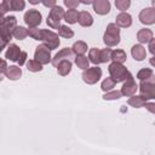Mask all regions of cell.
Returning a JSON list of instances; mask_svg holds the SVG:
<instances>
[{"label":"cell","instance_id":"34","mask_svg":"<svg viewBox=\"0 0 155 155\" xmlns=\"http://www.w3.org/2000/svg\"><path fill=\"white\" fill-rule=\"evenodd\" d=\"M111 52L113 50L109 47H105L103 50H101V61L102 63H108L109 61H111Z\"/></svg>","mask_w":155,"mask_h":155},{"label":"cell","instance_id":"46","mask_svg":"<svg viewBox=\"0 0 155 155\" xmlns=\"http://www.w3.org/2000/svg\"><path fill=\"white\" fill-rule=\"evenodd\" d=\"M151 6H153V8H155V0L151 1Z\"/></svg>","mask_w":155,"mask_h":155},{"label":"cell","instance_id":"37","mask_svg":"<svg viewBox=\"0 0 155 155\" xmlns=\"http://www.w3.org/2000/svg\"><path fill=\"white\" fill-rule=\"evenodd\" d=\"M63 4H64V6L68 7V10H76V7L80 5V1H78V0H64Z\"/></svg>","mask_w":155,"mask_h":155},{"label":"cell","instance_id":"26","mask_svg":"<svg viewBox=\"0 0 155 155\" xmlns=\"http://www.w3.org/2000/svg\"><path fill=\"white\" fill-rule=\"evenodd\" d=\"M79 11L78 10H68L65 11V16H64V21L68 24H75L79 21Z\"/></svg>","mask_w":155,"mask_h":155},{"label":"cell","instance_id":"9","mask_svg":"<svg viewBox=\"0 0 155 155\" xmlns=\"http://www.w3.org/2000/svg\"><path fill=\"white\" fill-rule=\"evenodd\" d=\"M138 19L144 25H151L155 24V8L153 7H145L140 10L138 15Z\"/></svg>","mask_w":155,"mask_h":155},{"label":"cell","instance_id":"18","mask_svg":"<svg viewBox=\"0 0 155 155\" xmlns=\"http://www.w3.org/2000/svg\"><path fill=\"white\" fill-rule=\"evenodd\" d=\"M56 68H57V73H58L61 76H67V75H69L70 71H71L73 63H71L69 59H64V61L59 62Z\"/></svg>","mask_w":155,"mask_h":155},{"label":"cell","instance_id":"13","mask_svg":"<svg viewBox=\"0 0 155 155\" xmlns=\"http://www.w3.org/2000/svg\"><path fill=\"white\" fill-rule=\"evenodd\" d=\"M21 53H22V51L16 44H10L5 52V59L11 61V62H18Z\"/></svg>","mask_w":155,"mask_h":155},{"label":"cell","instance_id":"23","mask_svg":"<svg viewBox=\"0 0 155 155\" xmlns=\"http://www.w3.org/2000/svg\"><path fill=\"white\" fill-rule=\"evenodd\" d=\"M127 103H128V105H131V107H133V108H136V109H139V108L145 107L147 99H145L144 97H142L140 94H139V96H136V94H134V96H132V97L128 98Z\"/></svg>","mask_w":155,"mask_h":155},{"label":"cell","instance_id":"20","mask_svg":"<svg viewBox=\"0 0 155 155\" xmlns=\"http://www.w3.org/2000/svg\"><path fill=\"white\" fill-rule=\"evenodd\" d=\"M5 76L8 80L16 81V80L21 79V76H22V69L19 68V65H10L8 69H7V71L5 73Z\"/></svg>","mask_w":155,"mask_h":155},{"label":"cell","instance_id":"42","mask_svg":"<svg viewBox=\"0 0 155 155\" xmlns=\"http://www.w3.org/2000/svg\"><path fill=\"white\" fill-rule=\"evenodd\" d=\"M8 67H7V63H6V59H2L1 61V74L5 75V73L7 71Z\"/></svg>","mask_w":155,"mask_h":155},{"label":"cell","instance_id":"22","mask_svg":"<svg viewBox=\"0 0 155 155\" xmlns=\"http://www.w3.org/2000/svg\"><path fill=\"white\" fill-rule=\"evenodd\" d=\"M71 50L75 56H85V53L87 52V44L82 40L75 41L71 46Z\"/></svg>","mask_w":155,"mask_h":155},{"label":"cell","instance_id":"35","mask_svg":"<svg viewBox=\"0 0 155 155\" xmlns=\"http://www.w3.org/2000/svg\"><path fill=\"white\" fill-rule=\"evenodd\" d=\"M115 6L121 12H126V10L131 6V1L130 0H115Z\"/></svg>","mask_w":155,"mask_h":155},{"label":"cell","instance_id":"43","mask_svg":"<svg viewBox=\"0 0 155 155\" xmlns=\"http://www.w3.org/2000/svg\"><path fill=\"white\" fill-rule=\"evenodd\" d=\"M42 5H44V6H46V7H50V10H51L52 7H54V6L57 5V2H56L54 0H52V1H44V2H42Z\"/></svg>","mask_w":155,"mask_h":155},{"label":"cell","instance_id":"41","mask_svg":"<svg viewBox=\"0 0 155 155\" xmlns=\"http://www.w3.org/2000/svg\"><path fill=\"white\" fill-rule=\"evenodd\" d=\"M148 48H149V52H150L153 56H155V38L151 39V41H150L149 45H148Z\"/></svg>","mask_w":155,"mask_h":155},{"label":"cell","instance_id":"32","mask_svg":"<svg viewBox=\"0 0 155 155\" xmlns=\"http://www.w3.org/2000/svg\"><path fill=\"white\" fill-rule=\"evenodd\" d=\"M122 97V93H121V91H119V90H114V91H109V92H107V93H104L103 94V99L104 101H116V99H120Z\"/></svg>","mask_w":155,"mask_h":155},{"label":"cell","instance_id":"36","mask_svg":"<svg viewBox=\"0 0 155 155\" xmlns=\"http://www.w3.org/2000/svg\"><path fill=\"white\" fill-rule=\"evenodd\" d=\"M42 29H38V28H29L28 29V34L31 39L34 40H38V41H41V38H42V33H41Z\"/></svg>","mask_w":155,"mask_h":155},{"label":"cell","instance_id":"25","mask_svg":"<svg viewBox=\"0 0 155 155\" xmlns=\"http://www.w3.org/2000/svg\"><path fill=\"white\" fill-rule=\"evenodd\" d=\"M88 61L98 67V64L102 63V61H101V50L96 48V47L90 48V51H88Z\"/></svg>","mask_w":155,"mask_h":155},{"label":"cell","instance_id":"27","mask_svg":"<svg viewBox=\"0 0 155 155\" xmlns=\"http://www.w3.org/2000/svg\"><path fill=\"white\" fill-rule=\"evenodd\" d=\"M74 62L78 65V68H80L82 70H86V69L90 68V61H88V58L86 56H76Z\"/></svg>","mask_w":155,"mask_h":155},{"label":"cell","instance_id":"3","mask_svg":"<svg viewBox=\"0 0 155 155\" xmlns=\"http://www.w3.org/2000/svg\"><path fill=\"white\" fill-rule=\"evenodd\" d=\"M120 28L115 23H109L103 35V42L107 47H114L120 44Z\"/></svg>","mask_w":155,"mask_h":155},{"label":"cell","instance_id":"38","mask_svg":"<svg viewBox=\"0 0 155 155\" xmlns=\"http://www.w3.org/2000/svg\"><path fill=\"white\" fill-rule=\"evenodd\" d=\"M0 10H1V13H2V15H5L7 11H11L10 1H7V0H2L1 4H0Z\"/></svg>","mask_w":155,"mask_h":155},{"label":"cell","instance_id":"10","mask_svg":"<svg viewBox=\"0 0 155 155\" xmlns=\"http://www.w3.org/2000/svg\"><path fill=\"white\" fill-rule=\"evenodd\" d=\"M139 93L142 97L148 99H155V82L145 81L139 84Z\"/></svg>","mask_w":155,"mask_h":155},{"label":"cell","instance_id":"11","mask_svg":"<svg viewBox=\"0 0 155 155\" xmlns=\"http://www.w3.org/2000/svg\"><path fill=\"white\" fill-rule=\"evenodd\" d=\"M139 90V85L134 81V79H130L124 82L121 87V93L125 97H132L136 94V92Z\"/></svg>","mask_w":155,"mask_h":155},{"label":"cell","instance_id":"6","mask_svg":"<svg viewBox=\"0 0 155 155\" xmlns=\"http://www.w3.org/2000/svg\"><path fill=\"white\" fill-rule=\"evenodd\" d=\"M102 74H103L102 69L99 67L94 65V67H91V68L84 70L82 74H81V78H82V81L85 84H87V85H94V84H97L101 80Z\"/></svg>","mask_w":155,"mask_h":155},{"label":"cell","instance_id":"39","mask_svg":"<svg viewBox=\"0 0 155 155\" xmlns=\"http://www.w3.org/2000/svg\"><path fill=\"white\" fill-rule=\"evenodd\" d=\"M27 58H28V54H27V52L25 51H22V53H21V56H19V58H18V65L19 67H22V65H24V64H27Z\"/></svg>","mask_w":155,"mask_h":155},{"label":"cell","instance_id":"8","mask_svg":"<svg viewBox=\"0 0 155 155\" xmlns=\"http://www.w3.org/2000/svg\"><path fill=\"white\" fill-rule=\"evenodd\" d=\"M23 19H24V23H25L29 28H36V27L41 23L42 16H41V13H40L38 10L31 8V10H28V11L24 13Z\"/></svg>","mask_w":155,"mask_h":155},{"label":"cell","instance_id":"5","mask_svg":"<svg viewBox=\"0 0 155 155\" xmlns=\"http://www.w3.org/2000/svg\"><path fill=\"white\" fill-rule=\"evenodd\" d=\"M41 33H42V38H41L42 45H45L50 51L58 48V46L61 44L58 33H54L50 29H42Z\"/></svg>","mask_w":155,"mask_h":155},{"label":"cell","instance_id":"30","mask_svg":"<svg viewBox=\"0 0 155 155\" xmlns=\"http://www.w3.org/2000/svg\"><path fill=\"white\" fill-rule=\"evenodd\" d=\"M58 35L62 36V38H64V39H71L74 36V30L70 27L62 24L61 28L58 29Z\"/></svg>","mask_w":155,"mask_h":155},{"label":"cell","instance_id":"16","mask_svg":"<svg viewBox=\"0 0 155 155\" xmlns=\"http://www.w3.org/2000/svg\"><path fill=\"white\" fill-rule=\"evenodd\" d=\"M131 54H132V57L134 58V61L142 62V61H144L145 57H147V50L144 48L143 45L136 44V45H133V46L131 47Z\"/></svg>","mask_w":155,"mask_h":155},{"label":"cell","instance_id":"19","mask_svg":"<svg viewBox=\"0 0 155 155\" xmlns=\"http://www.w3.org/2000/svg\"><path fill=\"white\" fill-rule=\"evenodd\" d=\"M78 23H79L81 27H85V28L91 27V25L93 24V17H92V15H91L88 11H80Z\"/></svg>","mask_w":155,"mask_h":155},{"label":"cell","instance_id":"33","mask_svg":"<svg viewBox=\"0 0 155 155\" xmlns=\"http://www.w3.org/2000/svg\"><path fill=\"white\" fill-rule=\"evenodd\" d=\"M10 7L11 11H22L25 7L24 0H10Z\"/></svg>","mask_w":155,"mask_h":155},{"label":"cell","instance_id":"17","mask_svg":"<svg viewBox=\"0 0 155 155\" xmlns=\"http://www.w3.org/2000/svg\"><path fill=\"white\" fill-rule=\"evenodd\" d=\"M151 39H154V33L151 29H148V28H143V29H139L138 33H137V40L138 42L142 45V44H149L151 41Z\"/></svg>","mask_w":155,"mask_h":155},{"label":"cell","instance_id":"24","mask_svg":"<svg viewBox=\"0 0 155 155\" xmlns=\"http://www.w3.org/2000/svg\"><path fill=\"white\" fill-rule=\"evenodd\" d=\"M154 78L153 70L150 68H143L137 73V79L140 82H145V81H151Z\"/></svg>","mask_w":155,"mask_h":155},{"label":"cell","instance_id":"7","mask_svg":"<svg viewBox=\"0 0 155 155\" xmlns=\"http://www.w3.org/2000/svg\"><path fill=\"white\" fill-rule=\"evenodd\" d=\"M34 59L38 61L39 63H41L42 65L48 64L52 62V57H51V51L45 46V45H39L35 48L34 52Z\"/></svg>","mask_w":155,"mask_h":155},{"label":"cell","instance_id":"4","mask_svg":"<svg viewBox=\"0 0 155 155\" xmlns=\"http://www.w3.org/2000/svg\"><path fill=\"white\" fill-rule=\"evenodd\" d=\"M64 16H65V11L63 10V7L59 6V5H56L54 7H52L50 10V13L47 16L46 23L52 29H59L61 25H62L61 21L64 19Z\"/></svg>","mask_w":155,"mask_h":155},{"label":"cell","instance_id":"12","mask_svg":"<svg viewBox=\"0 0 155 155\" xmlns=\"http://www.w3.org/2000/svg\"><path fill=\"white\" fill-rule=\"evenodd\" d=\"M110 1L109 0H94L92 4L93 11L99 15V16H104L108 15L110 12Z\"/></svg>","mask_w":155,"mask_h":155},{"label":"cell","instance_id":"44","mask_svg":"<svg viewBox=\"0 0 155 155\" xmlns=\"http://www.w3.org/2000/svg\"><path fill=\"white\" fill-rule=\"evenodd\" d=\"M149 63H150V65H151V67H154V68H155V56H153V57L149 59Z\"/></svg>","mask_w":155,"mask_h":155},{"label":"cell","instance_id":"29","mask_svg":"<svg viewBox=\"0 0 155 155\" xmlns=\"http://www.w3.org/2000/svg\"><path fill=\"white\" fill-rule=\"evenodd\" d=\"M115 85H116V82L114 81V79L113 78H107V79H104L103 81H102V84H101V88H102V91L103 92H109V91H113V88L115 87Z\"/></svg>","mask_w":155,"mask_h":155},{"label":"cell","instance_id":"28","mask_svg":"<svg viewBox=\"0 0 155 155\" xmlns=\"http://www.w3.org/2000/svg\"><path fill=\"white\" fill-rule=\"evenodd\" d=\"M28 29L22 27V25H17L16 29L13 30V38L17 40H24L28 36Z\"/></svg>","mask_w":155,"mask_h":155},{"label":"cell","instance_id":"40","mask_svg":"<svg viewBox=\"0 0 155 155\" xmlns=\"http://www.w3.org/2000/svg\"><path fill=\"white\" fill-rule=\"evenodd\" d=\"M145 109H147L149 113H151V114L155 115V102H147Z\"/></svg>","mask_w":155,"mask_h":155},{"label":"cell","instance_id":"2","mask_svg":"<svg viewBox=\"0 0 155 155\" xmlns=\"http://www.w3.org/2000/svg\"><path fill=\"white\" fill-rule=\"evenodd\" d=\"M108 71L110 74V78H113L116 84L117 82H125L130 79H133V75L127 70V68L124 64L111 62L108 67Z\"/></svg>","mask_w":155,"mask_h":155},{"label":"cell","instance_id":"14","mask_svg":"<svg viewBox=\"0 0 155 155\" xmlns=\"http://www.w3.org/2000/svg\"><path fill=\"white\" fill-rule=\"evenodd\" d=\"M71 54H74V53H73L71 47H64V48L59 50V51L54 54V57L52 58L51 64H52L53 67H57L59 62H62V61H64V59H68Z\"/></svg>","mask_w":155,"mask_h":155},{"label":"cell","instance_id":"15","mask_svg":"<svg viewBox=\"0 0 155 155\" xmlns=\"http://www.w3.org/2000/svg\"><path fill=\"white\" fill-rule=\"evenodd\" d=\"M115 24L119 28H128L132 25V16L127 12H120L115 18Z\"/></svg>","mask_w":155,"mask_h":155},{"label":"cell","instance_id":"1","mask_svg":"<svg viewBox=\"0 0 155 155\" xmlns=\"http://www.w3.org/2000/svg\"><path fill=\"white\" fill-rule=\"evenodd\" d=\"M17 27V18L15 16H6L1 18L0 22V34H1V48L4 50L10 45V41L13 36V30Z\"/></svg>","mask_w":155,"mask_h":155},{"label":"cell","instance_id":"45","mask_svg":"<svg viewBox=\"0 0 155 155\" xmlns=\"http://www.w3.org/2000/svg\"><path fill=\"white\" fill-rule=\"evenodd\" d=\"M29 2H31V4H34V5H35V4H39V1H35V0H30Z\"/></svg>","mask_w":155,"mask_h":155},{"label":"cell","instance_id":"31","mask_svg":"<svg viewBox=\"0 0 155 155\" xmlns=\"http://www.w3.org/2000/svg\"><path fill=\"white\" fill-rule=\"evenodd\" d=\"M27 69L31 73H38V71H41L44 68H42V64L39 63L38 61L35 59H29L27 62Z\"/></svg>","mask_w":155,"mask_h":155},{"label":"cell","instance_id":"21","mask_svg":"<svg viewBox=\"0 0 155 155\" xmlns=\"http://www.w3.org/2000/svg\"><path fill=\"white\" fill-rule=\"evenodd\" d=\"M127 59V54L124 50L121 48H116V50H113L111 52V62L113 63H119V64H124Z\"/></svg>","mask_w":155,"mask_h":155},{"label":"cell","instance_id":"47","mask_svg":"<svg viewBox=\"0 0 155 155\" xmlns=\"http://www.w3.org/2000/svg\"><path fill=\"white\" fill-rule=\"evenodd\" d=\"M154 125H155V122H154Z\"/></svg>","mask_w":155,"mask_h":155}]
</instances>
